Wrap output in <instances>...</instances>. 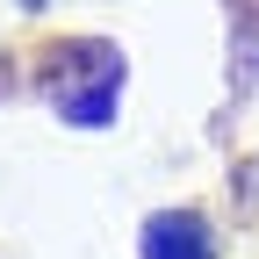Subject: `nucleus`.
Returning <instances> with one entry per match:
<instances>
[{
    "label": "nucleus",
    "mask_w": 259,
    "mask_h": 259,
    "mask_svg": "<svg viewBox=\"0 0 259 259\" xmlns=\"http://www.w3.org/2000/svg\"><path fill=\"white\" fill-rule=\"evenodd\" d=\"M36 87L51 94V108L65 122L101 130V122H115V101H122V51L101 44V36L44 44L36 51Z\"/></svg>",
    "instance_id": "f257e3e1"
},
{
    "label": "nucleus",
    "mask_w": 259,
    "mask_h": 259,
    "mask_svg": "<svg viewBox=\"0 0 259 259\" xmlns=\"http://www.w3.org/2000/svg\"><path fill=\"white\" fill-rule=\"evenodd\" d=\"M144 259H216L209 223L194 216V209H158L144 223Z\"/></svg>",
    "instance_id": "f03ea898"
},
{
    "label": "nucleus",
    "mask_w": 259,
    "mask_h": 259,
    "mask_svg": "<svg viewBox=\"0 0 259 259\" xmlns=\"http://www.w3.org/2000/svg\"><path fill=\"white\" fill-rule=\"evenodd\" d=\"M259 79V0H231V87Z\"/></svg>",
    "instance_id": "7ed1b4c3"
},
{
    "label": "nucleus",
    "mask_w": 259,
    "mask_h": 259,
    "mask_svg": "<svg viewBox=\"0 0 259 259\" xmlns=\"http://www.w3.org/2000/svg\"><path fill=\"white\" fill-rule=\"evenodd\" d=\"M22 8H36V0H22Z\"/></svg>",
    "instance_id": "20e7f679"
}]
</instances>
